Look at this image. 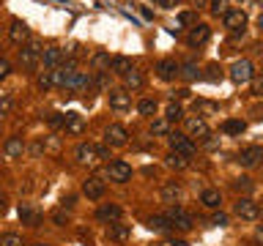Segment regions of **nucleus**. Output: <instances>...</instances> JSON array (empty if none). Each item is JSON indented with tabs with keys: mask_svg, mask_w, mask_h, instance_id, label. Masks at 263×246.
<instances>
[{
	"mask_svg": "<svg viewBox=\"0 0 263 246\" xmlns=\"http://www.w3.org/2000/svg\"><path fill=\"white\" fill-rule=\"evenodd\" d=\"M164 216H167V219L173 221V230H184V233H186V230H192V227H195V219H192V213H189V211H184L181 205H170Z\"/></svg>",
	"mask_w": 263,
	"mask_h": 246,
	"instance_id": "f257e3e1",
	"label": "nucleus"
},
{
	"mask_svg": "<svg viewBox=\"0 0 263 246\" xmlns=\"http://www.w3.org/2000/svg\"><path fill=\"white\" fill-rule=\"evenodd\" d=\"M167 142H170V151H173V153H181V156H186V159L195 153L192 137L181 134V131H170V134H167Z\"/></svg>",
	"mask_w": 263,
	"mask_h": 246,
	"instance_id": "f03ea898",
	"label": "nucleus"
},
{
	"mask_svg": "<svg viewBox=\"0 0 263 246\" xmlns=\"http://www.w3.org/2000/svg\"><path fill=\"white\" fill-rule=\"evenodd\" d=\"M107 178H110L112 183H129V180H132V167L126 161L115 159V161L107 164Z\"/></svg>",
	"mask_w": 263,
	"mask_h": 246,
	"instance_id": "7ed1b4c3",
	"label": "nucleus"
},
{
	"mask_svg": "<svg viewBox=\"0 0 263 246\" xmlns=\"http://www.w3.org/2000/svg\"><path fill=\"white\" fill-rule=\"evenodd\" d=\"M20 63L25 66V69H36V66L41 63V47L36 44V41L22 44V49H20Z\"/></svg>",
	"mask_w": 263,
	"mask_h": 246,
	"instance_id": "20e7f679",
	"label": "nucleus"
},
{
	"mask_svg": "<svg viewBox=\"0 0 263 246\" xmlns=\"http://www.w3.org/2000/svg\"><path fill=\"white\" fill-rule=\"evenodd\" d=\"M222 19H225V28L233 33V36H241L244 28H247V14L241 11V8H230Z\"/></svg>",
	"mask_w": 263,
	"mask_h": 246,
	"instance_id": "39448f33",
	"label": "nucleus"
},
{
	"mask_svg": "<svg viewBox=\"0 0 263 246\" xmlns=\"http://www.w3.org/2000/svg\"><path fill=\"white\" fill-rule=\"evenodd\" d=\"M104 139L110 148H123L129 142V131L121 126V123H110V126L104 129Z\"/></svg>",
	"mask_w": 263,
	"mask_h": 246,
	"instance_id": "423d86ee",
	"label": "nucleus"
},
{
	"mask_svg": "<svg viewBox=\"0 0 263 246\" xmlns=\"http://www.w3.org/2000/svg\"><path fill=\"white\" fill-rule=\"evenodd\" d=\"M236 216L244 219V221H255L260 216V205L255 200H250V197H241V200L236 202Z\"/></svg>",
	"mask_w": 263,
	"mask_h": 246,
	"instance_id": "0eeeda50",
	"label": "nucleus"
},
{
	"mask_svg": "<svg viewBox=\"0 0 263 246\" xmlns=\"http://www.w3.org/2000/svg\"><path fill=\"white\" fill-rule=\"evenodd\" d=\"M252 74H255V69H252L250 60H236L230 66V79H233L236 85H247V82L252 79Z\"/></svg>",
	"mask_w": 263,
	"mask_h": 246,
	"instance_id": "6e6552de",
	"label": "nucleus"
},
{
	"mask_svg": "<svg viewBox=\"0 0 263 246\" xmlns=\"http://www.w3.org/2000/svg\"><path fill=\"white\" fill-rule=\"evenodd\" d=\"M107 192V183H104V178H99V175H90L85 183H82V194L88 197V200H102Z\"/></svg>",
	"mask_w": 263,
	"mask_h": 246,
	"instance_id": "1a4fd4ad",
	"label": "nucleus"
},
{
	"mask_svg": "<svg viewBox=\"0 0 263 246\" xmlns=\"http://www.w3.org/2000/svg\"><path fill=\"white\" fill-rule=\"evenodd\" d=\"M236 161L241 164V167H258V164L263 161V148H260V145H250V148H244V151L236 156Z\"/></svg>",
	"mask_w": 263,
	"mask_h": 246,
	"instance_id": "9d476101",
	"label": "nucleus"
},
{
	"mask_svg": "<svg viewBox=\"0 0 263 246\" xmlns=\"http://www.w3.org/2000/svg\"><path fill=\"white\" fill-rule=\"evenodd\" d=\"M186 123V137H209V123H205L200 115H189V118H184Z\"/></svg>",
	"mask_w": 263,
	"mask_h": 246,
	"instance_id": "9b49d317",
	"label": "nucleus"
},
{
	"mask_svg": "<svg viewBox=\"0 0 263 246\" xmlns=\"http://www.w3.org/2000/svg\"><path fill=\"white\" fill-rule=\"evenodd\" d=\"M211 38V28H209V25H192V30H189V36H186V44L189 47H203L205 44V41H209Z\"/></svg>",
	"mask_w": 263,
	"mask_h": 246,
	"instance_id": "f8f14e48",
	"label": "nucleus"
},
{
	"mask_svg": "<svg viewBox=\"0 0 263 246\" xmlns=\"http://www.w3.org/2000/svg\"><path fill=\"white\" fill-rule=\"evenodd\" d=\"M8 38H11L14 44H28V41H30V28H28V22L11 19V28H8Z\"/></svg>",
	"mask_w": 263,
	"mask_h": 246,
	"instance_id": "ddd939ff",
	"label": "nucleus"
},
{
	"mask_svg": "<svg viewBox=\"0 0 263 246\" xmlns=\"http://www.w3.org/2000/svg\"><path fill=\"white\" fill-rule=\"evenodd\" d=\"M107 98H110V107H112V110H118V112H123V110H129V107H132V96L126 93V90H121V88L107 90Z\"/></svg>",
	"mask_w": 263,
	"mask_h": 246,
	"instance_id": "4468645a",
	"label": "nucleus"
},
{
	"mask_svg": "<svg viewBox=\"0 0 263 246\" xmlns=\"http://www.w3.org/2000/svg\"><path fill=\"white\" fill-rule=\"evenodd\" d=\"M41 63H44L47 71L58 69V66L63 63V49H61V47H47V49H41Z\"/></svg>",
	"mask_w": 263,
	"mask_h": 246,
	"instance_id": "2eb2a0df",
	"label": "nucleus"
},
{
	"mask_svg": "<svg viewBox=\"0 0 263 246\" xmlns=\"http://www.w3.org/2000/svg\"><path fill=\"white\" fill-rule=\"evenodd\" d=\"M156 77L164 79V82L176 79V77H178V63L173 60V57H164V60H159V63H156Z\"/></svg>",
	"mask_w": 263,
	"mask_h": 246,
	"instance_id": "dca6fc26",
	"label": "nucleus"
},
{
	"mask_svg": "<svg viewBox=\"0 0 263 246\" xmlns=\"http://www.w3.org/2000/svg\"><path fill=\"white\" fill-rule=\"evenodd\" d=\"M159 194H162V200H164V202H173V205H176L181 197H184V189H181L178 180H167V183L159 189Z\"/></svg>",
	"mask_w": 263,
	"mask_h": 246,
	"instance_id": "f3484780",
	"label": "nucleus"
},
{
	"mask_svg": "<svg viewBox=\"0 0 263 246\" xmlns=\"http://www.w3.org/2000/svg\"><path fill=\"white\" fill-rule=\"evenodd\" d=\"M96 219H99V221H107V224L118 221V219H121V205H115V202H104L102 208L96 211Z\"/></svg>",
	"mask_w": 263,
	"mask_h": 246,
	"instance_id": "a211bd4d",
	"label": "nucleus"
},
{
	"mask_svg": "<svg viewBox=\"0 0 263 246\" xmlns=\"http://www.w3.org/2000/svg\"><path fill=\"white\" fill-rule=\"evenodd\" d=\"M107 235H110L112 241H118V243H126L129 238H132V224H121V221H112V224L107 227Z\"/></svg>",
	"mask_w": 263,
	"mask_h": 246,
	"instance_id": "6ab92c4d",
	"label": "nucleus"
},
{
	"mask_svg": "<svg viewBox=\"0 0 263 246\" xmlns=\"http://www.w3.org/2000/svg\"><path fill=\"white\" fill-rule=\"evenodd\" d=\"M74 156H77V161H80V164H96V161H99V156H96V145H90V142L77 145Z\"/></svg>",
	"mask_w": 263,
	"mask_h": 246,
	"instance_id": "aec40b11",
	"label": "nucleus"
},
{
	"mask_svg": "<svg viewBox=\"0 0 263 246\" xmlns=\"http://www.w3.org/2000/svg\"><path fill=\"white\" fill-rule=\"evenodd\" d=\"M3 151H6L8 159H20V156L25 153V139L22 137H8L6 145H3Z\"/></svg>",
	"mask_w": 263,
	"mask_h": 246,
	"instance_id": "412c9836",
	"label": "nucleus"
},
{
	"mask_svg": "<svg viewBox=\"0 0 263 246\" xmlns=\"http://www.w3.org/2000/svg\"><path fill=\"white\" fill-rule=\"evenodd\" d=\"M110 69H112L115 74H118V77H126V74H129L132 69H135V66H132V60H129L126 55H115L112 60H110Z\"/></svg>",
	"mask_w": 263,
	"mask_h": 246,
	"instance_id": "4be33fe9",
	"label": "nucleus"
},
{
	"mask_svg": "<svg viewBox=\"0 0 263 246\" xmlns=\"http://www.w3.org/2000/svg\"><path fill=\"white\" fill-rule=\"evenodd\" d=\"M66 88L69 90H85V88H90V77L85 71H74L69 77V82H66Z\"/></svg>",
	"mask_w": 263,
	"mask_h": 246,
	"instance_id": "5701e85b",
	"label": "nucleus"
},
{
	"mask_svg": "<svg viewBox=\"0 0 263 246\" xmlns=\"http://www.w3.org/2000/svg\"><path fill=\"white\" fill-rule=\"evenodd\" d=\"M200 202L205 205V208L217 211L219 205H222V194L217 192V189H203V194H200Z\"/></svg>",
	"mask_w": 263,
	"mask_h": 246,
	"instance_id": "b1692460",
	"label": "nucleus"
},
{
	"mask_svg": "<svg viewBox=\"0 0 263 246\" xmlns=\"http://www.w3.org/2000/svg\"><path fill=\"white\" fill-rule=\"evenodd\" d=\"M148 227H151L154 233H173V221L164 216V213H159V216H151V219H148Z\"/></svg>",
	"mask_w": 263,
	"mask_h": 246,
	"instance_id": "393cba45",
	"label": "nucleus"
},
{
	"mask_svg": "<svg viewBox=\"0 0 263 246\" xmlns=\"http://www.w3.org/2000/svg\"><path fill=\"white\" fill-rule=\"evenodd\" d=\"M20 219H22V224H28V227H39L41 224V216L30 208V205H25V202L20 205Z\"/></svg>",
	"mask_w": 263,
	"mask_h": 246,
	"instance_id": "a878e982",
	"label": "nucleus"
},
{
	"mask_svg": "<svg viewBox=\"0 0 263 246\" xmlns=\"http://www.w3.org/2000/svg\"><path fill=\"white\" fill-rule=\"evenodd\" d=\"M178 74H181L184 79L192 82V79L200 77V69H197V63H195V60H186V63H178Z\"/></svg>",
	"mask_w": 263,
	"mask_h": 246,
	"instance_id": "bb28decb",
	"label": "nucleus"
},
{
	"mask_svg": "<svg viewBox=\"0 0 263 246\" xmlns=\"http://www.w3.org/2000/svg\"><path fill=\"white\" fill-rule=\"evenodd\" d=\"M63 129L69 131V134H82V129H85V123H82L80 115H66V123H63Z\"/></svg>",
	"mask_w": 263,
	"mask_h": 246,
	"instance_id": "cd10ccee",
	"label": "nucleus"
},
{
	"mask_svg": "<svg viewBox=\"0 0 263 246\" xmlns=\"http://www.w3.org/2000/svg\"><path fill=\"white\" fill-rule=\"evenodd\" d=\"M164 164H167V167H173V170H184V167H189V159L186 156H181V153H167L164 156Z\"/></svg>",
	"mask_w": 263,
	"mask_h": 246,
	"instance_id": "c85d7f7f",
	"label": "nucleus"
},
{
	"mask_svg": "<svg viewBox=\"0 0 263 246\" xmlns=\"http://www.w3.org/2000/svg\"><path fill=\"white\" fill-rule=\"evenodd\" d=\"M123 79H126V88H132V90H140V88L145 85V77H143V71H137V69H132V71H129Z\"/></svg>",
	"mask_w": 263,
	"mask_h": 246,
	"instance_id": "c756f323",
	"label": "nucleus"
},
{
	"mask_svg": "<svg viewBox=\"0 0 263 246\" xmlns=\"http://www.w3.org/2000/svg\"><path fill=\"white\" fill-rule=\"evenodd\" d=\"M156 110H159V104H156V98H143V101L137 104V112L145 115V118H154Z\"/></svg>",
	"mask_w": 263,
	"mask_h": 246,
	"instance_id": "7c9ffc66",
	"label": "nucleus"
},
{
	"mask_svg": "<svg viewBox=\"0 0 263 246\" xmlns=\"http://www.w3.org/2000/svg\"><path fill=\"white\" fill-rule=\"evenodd\" d=\"M110 52H93V57H90V66H93L96 71H102V69H110Z\"/></svg>",
	"mask_w": 263,
	"mask_h": 246,
	"instance_id": "2f4dec72",
	"label": "nucleus"
},
{
	"mask_svg": "<svg viewBox=\"0 0 263 246\" xmlns=\"http://www.w3.org/2000/svg\"><path fill=\"white\" fill-rule=\"evenodd\" d=\"M164 120H167V123H173V120H184V110H181V104L170 101L167 110H164Z\"/></svg>",
	"mask_w": 263,
	"mask_h": 246,
	"instance_id": "473e14b6",
	"label": "nucleus"
},
{
	"mask_svg": "<svg viewBox=\"0 0 263 246\" xmlns=\"http://www.w3.org/2000/svg\"><path fill=\"white\" fill-rule=\"evenodd\" d=\"M151 134H156V137H167V134H170V123L164 120V118H156V120L151 123Z\"/></svg>",
	"mask_w": 263,
	"mask_h": 246,
	"instance_id": "72a5a7b5",
	"label": "nucleus"
},
{
	"mask_svg": "<svg viewBox=\"0 0 263 246\" xmlns=\"http://www.w3.org/2000/svg\"><path fill=\"white\" fill-rule=\"evenodd\" d=\"M244 129H247L244 120H225L222 123V131H225V134H241Z\"/></svg>",
	"mask_w": 263,
	"mask_h": 246,
	"instance_id": "f704fd0d",
	"label": "nucleus"
},
{
	"mask_svg": "<svg viewBox=\"0 0 263 246\" xmlns=\"http://www.w3.org/2000/svg\"><path fill=\"white\" fill-rule=\"evenodd\" d=\"M36 88H39V90H49V88H55V85H52V71H41L39 77H36Z\"/></svg>",
	"mask_w": 263,
	"mask_h": 246,
	"instance_id": "c9c22d12",
	"label": "nucleus"
},
{
	"mask_svg": "<svg viewBox=\"0 0 263 246\" xmlns=\"http://www.w3.org/2000/svg\"><path fill=\"white\" fill-rule=\"evenodd\" d=\"M0 246H25V243L16 233H6V235H0Z\"/></svg>",
	"mask_w": 263,
	"mask_h": 246,
	"instance_id": "e433bc0d",
	"label": "nucleus"
},
{
	"mask_svg": "<svg viewBox=\"0 0 263 246\" xmlns=\"http://www.w3.org/2000/svg\"><path fill=\"white\" fill-rule=\"evenodd\" d=\"M230 11L228 8V0H211V14L214 16H225Z\"/></svg>",
	"mask_w": 263,
	"mask_h": 246,
	"instance_id": "4c0bfd02",
	"label": "nucleus"
},
{
	"mask_svg": "<svg viewBox=\"0 0 263 246\" xmlns=\"http://www.w3.org/2000/svg\"><path fill=\"white\" fill-rule=\"evenodd\" d=\"M233 189H236V192H244V194H250V192H252V180H250V178H236Z\"/></svg>",
	"mask_w": 263,
	"mask_h": 246,
	"instance_id": "58836bf2",
	"label": "nucleus"
},
{
	"mask_svg": "<svg viewBox=\"0 0 263 246\" xmlns=\"http://www.w3.org/2000/svg\"><path fill=\"white\" fill-rule=\"evenodd\" d=\"M11 110H14V96H3V98H0V118L8 115Z\"/></svg>",
	"mask_w": 263,
	"mask_h": 246,
	"instance_id": "ea45409f",
	"label": "nucleus"
},
{
	"mask_svg": "<svg viewBox=\"0 0 263 246\" xmlns=\"http://www.w3.org/2000/svg\"><path fill=\"white\" fill-rule=\"evenodd\" d=\"M47 123H49V126H52V129H61L63 123H66V115H61V112H49Z\"/></svg>",
	"mask_w": 263,
	"mask_h": 246,
	"instance_id": "a19ab883",
	"label": "nucleus"
},
{
	"mask_svg": "<svg viewBox=\"0 0 263 246\" xmlns=\"http://www.w3.org/2000/svg\"><path fill=\"white\" fill-rule=\"evenodd\" d=\"M52 221H55L58 227L69 224V213H66V211H55V213H52Z\"/></svg>",
	"mask_w": 263,
	"mask_h": 246,
	"instance_id": "79ce46f5",
	"label": "nucleus"
},
{
	"mask_svg": "<svg viewBox=\"0 0 263 246\" xmlns=\"http://www.w3.org/2000/svg\"><path fill=\"white\" fill-rule=\"evenodd\" d=\"M203 148H205V151H214V148H219V137H214V134L203 137Z\"/></svg>",
	"mask_w": 263,
	"mask_h": 246,
	"instance_id": "37998d69",
	"label": "nucleus"
},
{
	"mask_svg": "<svg viewBox=\"0 0 263 246\" xmlns=\"http://www.w3.org/2000/svg\"><path fill=\"white\" fill-rule=\"evenodd\" d=\"M211 224H214V227H225V224H228V216H225L222 211L214 213V216H211Z\"/></svg>",
	"mask_w": 263,
	"mask_h": 246,
	"instance_id": "c03bdc74",
	"label": "nucleus"
},
{
	"mask_svg": "<svg viewBox=\"0 0 263 246\" xmlns=\"http://www.w3.org/2000/svg\"><path fill=\"white\" fill-rule=\"evenodd\" d=\"M8 71H11V66H8L6 57H0V79H6V77H8Z\"/></svg>",
	"mask_w": 263,
	"mask_h": 246,
	"instance_id": "a18cd8bd",
	"label": "nucleus"
},
{
	"mask_svg": "<svg viewBox=\"0 0 263 246\" xmlns=\"http://www.w3.org/2000/svg\"><path fill=\"white\" fill-rule=\"evenodd\" d=\"M178 19H181V25H195V14H192V11H184Z\"/></svg>",
	"mask_w": 263,
	"mask_h": 246,
	"instance_id": "49530a36",
	"label": "nucleus"
},
{
	"mask_svg": "<svg viewBox=\"0 0 263 246\" xmlns=\"http://www.w3.org/2000/svg\"><path fill=\"white\" fill-rule=\"evenodd\" d=\"M209 79H222V69H219V66H209Z\"/></svg>",
	"mask_w": 263,
	"mask_h": 246,
	"instance_id": "de8ad7c7",
	"label": "nucleus"
},
{
	"mask_svg": "<svg viewBox=\"0 0 263 246\" xmlns=\"http://www.w3.org/2000/svg\"><path fill=\"white\" fill-rule=\"evenodd\" d=\"M41 151H44V142H41V139H39V142H33V145H30V153H33V156H39Z\"/></svg>",
	"mask_w": 263,
	"mask_h": 246,
	"instance_id": "09e8293b",
	"label": "nucleus"
},
{
	"mask_svg": "<svg viewBox=\"0 0 263 246\" xmlns=\"http://www.w3.org/2000/svg\"><path fill=\"white\" fill-rule=\"evenodd\" d=\"M96 85H99V88H107V71H102V74L96 77Z\"/></svg>",
	"mask_w": 263,
	"mask_h": 246,
	"instance_id": "8fccbe9b",
	"label": "nucleus"
},
{
	"mask_svg": "<svg viewBox=\"0 0 263 246\" xmlns=\"http://www.w3.org/2000/svg\"><path fill=\"white\" fill-rule=\"evenodd\" d=\"M252 93H255V96H263V77L255 82V90H252Z\"/></svg>",
	"mask_w": 263,
	"mask_h": 246,
	"instance_id": "3c124183",
	"label": "nucleus"
},
{
	"mask_svg": "<svg viewBox=\"0 0 263 246\" xmlns=\"http://www.w3.org/2000/svg\"><path fill=\"white\" fill-rule=\"evenodd\" d=\"M96 156L99 159H110V151H107V148H96Z\"/></svg>",
	"mask_w": 263,
	"mask_h": 246,
	"instance_id": "603ef678",
	"label": "nucleus"
},
{
	"mask_svg": "<svg viewBox=\"0 0 263 246\" xmlns=\"http://www.w3.org/2000/svg\"><path fill=\"white\" fill-rule=\"evenodd\" d=\"M176 96H178V98H186V96H189V90H186V88H181V90H176V93H173V98H176Z\"/></svg>",
	"mask_w": 263,
	"mask_h": 246,
	"instance_id": "864d4df0",
	"label": "nucleus"
},
{
	"mask_svg": "<svg viewBox=\"0 0 263 246\" xmlns=\"http://www.w3.org/2000/svg\"><path fill=\"white\" fill-rule=\"evenodd\" d=\"M162 246H189L186 241H164Z\"/></svg>",
	"mask_w": 263,
	"mask_h": 246,
	"instance_id": "5fc2aeb1",
	"label": "nucleus"
},
{
	"mask_svg": "<svg viewBox=\"0 0 263 246\" xmlns=\"http://www.w3.org/2000/svg\"><path fill=\"white\" fill-rule=\"evenodd\" d=\"M162 6H164V8H173V6H178V0H164Z\"/></svg>",
	"mask_w": 263,
	"mask_h": 246,
	"instance_id": "6e6d98bb",
	"label": "nucleus"
},
{
	"mask_svg": "<svg viewBox=\"0 0 263 246\" xmlns=\"http://www.w3.org/2000/svg\"><path fill=\"white\" fill-rule=\"evenodd\" d=\"M6 211V197H3V192H0V213Z\"/></svg>",
	"mask_w": 263,
	"mask_h": 246,
	"instance_id": "4d7b16f0",
	"label": "nucleus"
},
{
	"mask_svg": "<svg viewBox=\"0 0 263 246\" xmlns=\"http://www.w3.org/2000/svg\"><path fill=\"white\" fill-rule=\"evenodd\" d=\"M255 235H258V241H260V243H263V224H260V227H258V230H255Z\"/></svg>",
	"mask_w": 263,
	"mask_h": 246,
	"instance_id": "13d9d810",
	"label": "nucleus"
},
{
	"mask_svg": "<svg viewBox=\"0 0 263 246\" xmlns=\"http://www.w3.org/2000/svg\"><path fill=\"white\" fill-rule=\"evenodd\" d=\"M192 3H195V6H205L209 0H192Z\"/></svg>",
	"mask_w": 263,
	"mask_h": 246,
	"instance_id": "bf43d9fd",
	"label": "nucleus"
},
{
	"mask_svg": "<svg viewBox=\"0 0 263 246\" xmlns=\"http://www.w3.org/2000/svg\"><path fill=\"white\" fill-rule=\"evenodd\" d=\"M154 3H159V6H162V3H164V0H154Z\"/></svg>",
	"mask_w": 263,
	"mask_h": 246,
	"instance_id": "052dcab7",
	"label": "nucleus"
},
{
	"mask_svg": "<svg viewBox=\"0 0 263 246\" xmlns=\"http://www.w3.org/2000/svg\"><path fill=\"white\" fill-rule=\"evenodd\" d=\"M260 28H263V14H260Z\"/></svg>",
	"mask_w": 263,
	"mask_h": 246,
	"instance_id": "680f3d73",
	"label": "nucleus"
},
{
	"mask_svg": "<svg viewBox=\"0 0 263 246\" xmlns=\"http://www.w3.org/2000/svg\"><path fill=\"white\" fill-rule=\"evenodd\" d=\"M260 211H263V208H260Z\"/></svg>",
	"mask_w": 263,
	"mask_h": 246,
	"instance_id": "e2e57ef3",
	"label": "nucleus"
}]
</instances>
